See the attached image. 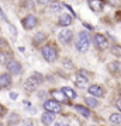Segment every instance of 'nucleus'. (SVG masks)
I'll use <instances>...</instances> for the list:
<instances>
[{
  "label": "nucleus",
  "mask_w": 121,
  "mask_h": 126,
  "mask_svg": "<svg viewBox=\"0 0 121 126\" xmlns=\"http://www.w3.org/2000/svg\"><path fill=\"white\" fill-rule=\"evenodd\" d=\"M116 107L120 109V112H121V98H118V99L116 101Z\"/></svg>",
  "instance_id": "c85d7f7f"
},
{
  "label": "nucleus",
  "mask_w": 121,
  "mask_h": 126,
  "mask_svg": "<svg viewBox=\"0 0 121 126\" xmlns=\"http://www.w3.org/2000/svg\"><path fill=\"white\" fill-rule=\"evenodd\" d=\"M61 91H62V93H65V95H66L69 99H75V98H76V93L72 90V88H69V87H63Z\"/></svg>",
  "instance_id": "6ab92c4d"
},
{
  "label": "nucleus",
  "mask_w": 121,
  "mask_h": 126,
  "mask_svg": "<svg viewBox=\"0 0 121 126\" xmlns=\"http://www.w3.org/2000/svg\"><path fill=\"white\" fill-rule=\"evenodd\" d=\"M23 126H32V121H31V119L24 121V122H23Z\"/></svg>",
  "instance_id": "bb28decb"
},
{
  "label": "nucleus",
  "mask_w": 121,
  "mask_h": 126,
  "mask_svg": "<svg viewBox=\"0 0 121 126\" xmlns=\"http://www.w3.org/2000/svg\"><path fill=\"white\" fill-rule=\"evenodd\" d=\"M72 36H73V34H72L71 30H61L59 34H58V39H59V42L68 45V44L72 41Z\"/></svg>",
  "instance_id": "0eeeda50"
},
{
  "label": "nucleus",
  "mask_w": 121,
  "mask_h": 126,
  "mask_svg": "<svg viewBox=\"0 0 121 126\" xmlns=\"http://www.w3.org/2000/svg\"><path fill=\"white\" fill-rule=\"evenodd\" d=\"M11 86V77L10 74L4 73V74H0V88H7Z\"/></svg>",
  "instance_id": "f8f14e48"
},
{
  "label": "nucleus",
  "mask_w": 121,
  "mask_h": 126,
  "mask_svg": "<svg viewBox=\"0 0 121 126\" xmlns=\"http://www.w3.org/2000/svg\"><path fill=\"white\" fill-rule=\"evenodd\" d=\"M107 3H110V4H113V6H118V4H121V0H106Z\"/></svg>",
  "instance_id": "a878e982"
},
{
  "label": "nucleus",
  "mask_w": 121,
  "mask_h": 126,
  "mask_svg": "<svg viewBox=\"0 0 121 126\" xmlns=\"http://www.w3.org/2000/svg\"><path fill=\"white\" fill-rule=\"evenodd\" d=\"M40 83H42V76L38 74V73H34L30 79L25 80V83H24V88H25L27 91H34Z\"/></svg>",
  "instance_id": "7ed1b4c3"
},
{
  "label": "nucleus",
  "mask_w": 121,
  "mask_h": 126,
  "mask_svg": "<svg viewBox=\"0 0 121 126\" xmlns=\"http://www.w3.org/2000/svg\"><path fill=\"white\" fill-rule=\"evenodd\" d=\"M107 67L110 70V73H113V74H121V62H118V60L110 62Z\"/></svg>",
  "instance_id": "9b49d317"
},
{
  "label": "nucleus",
  "mask_w": 121,
  "mask_h": 126,
  "mask_svg": "<svg viewBox=\"0 0 121 126\" xmlns=\"http://www.w3.org/2000/svg\"><path fill=\"white\" fill-rule=\"evenodd\" d=\"M38 24V20H37L35 16H27L25 18H23V27L25 28V30H32V28H35V25Z\"/></svg>",
  "instance_id": "423d86ee"
},
{
  "label": "nucleus",
  "mask_w": 121,
  "mask_h": 126,
  "mask_svg": "<svg viewBox=\"0 0 121 126\" xmlns=\"http://www.w3.org/2000/svg\"><path fill=\"white\" fill-rule=\"evenodd\" d=\"M75 84H76V87H79V88H85V87L87 86V77L83 76L82 72H79L76 74V81H75Z\"/></svg>",
  "instance_id": "9d476101"
},
{
  "label": "nucleus",
  "mask_w": 121,
  "mask_h": 126,
  "mask_svg": "<svg viewBox=\"0 0 121 126\" xmlns=\"http://www.w3.org/2000/svg\"><path fill=\"white\" fill-rule=\"evenodd\" d=\"M89 7L93 10L94 13H101L104 9V1L103 0H87Z\"/></svg>",
  "instance_id": "6e6552de"
},
{
  "label": "nucleus",
  "mask_w": 121,
  "mask_h": 126,
  "mask_svg": "<svg viewBox=\"0 0 121 126\" xmlns=\"http://www.w3.org/2000/svg\"><path fill=\"white\" fill-rule=\"evenodd\" d=\"M18 119H20V118H18L17 113H11V115H10V119H9V125L13 126L14 123H17L18 122Z\"/></svg>",
  "instance_id": "393cba45"
},
{
  "label": "nucleus",
  "mask_w": 121,
  "mask_h": 126,
  "mask_svg": "<svg viewBox=\"0 0 121 126\" xmlns=\"http://www.w3.org/2000/svg\"><path fill=\"white\" fill-rule=\"evenodd\" d=\"M0 126H1V125H0Z\"/></svg>",
  "instance_id": "72a5a7b5"
},
{
  "label": "nucleus",
  "mask_w": 121,
  "mask_h": 126,
  "mask_svg": "<svg viewBox=\"0 0 121 126\" xmlns=\"http://www.w3.org/2000/svg\"><path fill=\"white\" fill-rule=\"evenodd\" d=\"M89 93L93 95V97H103V95H104V90L100 86H97V84L90 86L89 87Z\"/></svg>",
  "instance_id": "4468645a"
},
{
  "label": "nucleus",
  "mask_w": 121,
  "mask_h": 126,
  "mask_svg": "<svg viewBox=\"0 0 121 126\" xmlns=\"http://www.w3.org/2000/svg\"><path fill=\"white\" fill-rule=\"evenodd\" d=\"M6 46H7V44H6V41L0 38V48H6Z\"/></svg>",
  "instance_id": "7c9ffc66"
},
{
  "label": "nucleus",
  "mask_w": 121,
  "mask_h": 126,
  "mask_svg": "<svg viewBox=\"0 0 121 126\" xmlns=\"http://www.w3.org/2000/svg\"><path fill=\"white\" fill-rule=\"evenodd\" d=\"M93 42H94V45H96V48H99V49H106L108 46L107 38L104 35H101V34H96L93 36Z\"/></svg>",
  "instance_id": "39448f33"
},
{
  "label": "nucleus",
  "mask_w": 121,
  "mask_h": 126,
  "mask_svg": "<svg viewBox=\"0 0 121 126\" xmlns=\"http://www.w3.org/2000/svg\"><path fill=\"white\" fill-rule=\"evenodd\" d=\"M42 123L44 125H47V126H49L52 122H54V119H55V116L52 115V112H45V113H42Z\"/></svg>",
  "instance_id": "f3484780"
},
{
  "label": "nucleus",
  "mask_w": 121,
  "mask_h": 126,
  "mask_svg": "<svg viewBox=\"0 0 121 126\" xmlns=\"http://www.w3.org/2000/svg\"><path fill=\"white\" fill-rule=\"evenodd\" d=\"M93 126H94V125H93Z\"/></svg>",
  "instance_id": "f704fd0d"
},
{
  "label": "nucleus",
  "mask_w": 121,
  "mask_h": 126,
  "mask_svg": "<svg viewBox=\"0 0 121 126\" xmlns=\"http://www.w3.org/2000/svg\"><path fill=\"white\" fill-rule=\"evenodd\" d=\"M72 20H73V16H71V14H61L58 23L61 27H68V25H71Z\"/></svg>",
  "instance_id": "ddd939ff"
},
{
  "label": "nucleus",
  "mask_w": 121,
  "mask_h": 126,
  "mask_svg": "<svg viewBox=\"0 0 121 126\" xmlns=\"http://www.w3.org/2000/svg\"><path fill=\"white\" fill-rule=\"evenodd\" d=\"M55 126H69V123L68 122H56Z\"/></svg>",
  "instance_id": "cd10ccee"
},
{
  "label": "nucleus",
  "mask_w": 121,
  "mask_h": 126,
  "mask_svg": "<svg viewBox=\"0 0 121 126\" xmlns=\"http://www.w3.org/2000/svg\"><path fill=\"white\" fill-rule=\"evenodd\" d=\"M51 95H52L55 98V101H58V102H66V99H68L65 93H62V91H59V90H54L51 93Z\"/></svg>",
  "instance_id": "dca6fc26"
},
{
  "label": "nucleus",
  "mask_w": 121,
  "mask_h": 126,
  "mask_svg": "<svg viewBox=\"0 0 121 126\" xmlns=\"http://www.w3.org/2000/svg\"><path fill=\"white\" fill-rule=\"evenodd\" d=\"M75 109H76V111L80 113V115H83L85 118H90V111H89L87 108L82 107V105H75Z\"/></svg>",
  "instance_id": "a211bd4d"
},
{
  "label": "nucleus",
  "mask_w": 121,
  "mask_h": 126,
  "mask_svg": "<svg viewBox=\"0 0 121 126\" xmlns=\"http://www.w3.org/2000/svg\"><path fill=\"white\" fill-rule=\"evenodd\" d=\"M13 60V56H11V53H10L9 50H0V62L3 63V64H7V63H10Z\"/></svg>",
  "instance_id": "2eb2a0df"
},
{
  "label": "nucleus",
  "mask_w": 121,
  "mask_h": 126,
  "mask_svg": "<svg viewBox=\"0 0 121 126\" xmlns=\"http://www.w3.org/2000/svg\"><path fill=\"white\" fill-rule=\"evenodd\" d=\"M111 53L114 55V56H117V58H120L121 56V46L120 45H114L111 48Z\"/></svg>",
  "instance_id": "b1692460"
},
{
  "label": "nucleus",
  "mask_w": 121,
  "mask_h": 126,
  "mask_svg": "<svg viewBox=\"0 0 121 126\" xmlns=\"http://www.w3.org/2000/svg\"><path fill=\"white\" fill-rule=\"evenodd\" d=\"M41 53H42V58L49 63L55 62L58 59V50L55 49V46H52V45H45L41 49Z\"/></svg>",
  "instance_id": "f03ea898"
},
{
  "label": "nucleus",
  "mask_w": 121,
  "mask_h": 126,
  "mask_svg": "<svg viewBox=\"0 0 121 126\" xmlns=\"http://www.w3.org/2000/svg\"><path fill=\"white\" fill-rule=\"evenodd\" d=\"M89 45H90L89 34L85 32V31H80L79 32V36H77V39H76V49H77V52H80V53L87 52Z\"/></svg>",
  "instance_id": "f257e3e1"
},
{
  "label": "nucleus",
  "mask_w": 121,
  "mask_h": 126,
  "mask_svg": "<svg viewBox=\"0 0 121 126\" xmlns=\"http://www.w3.org/2000/svg\"><path fill=\"white\" fill-rule=\"evenodd\" d=\"M6 66H7L9 73H11V74H20V73H21V64H20V62H17V60H11V62L7 63Z\"/></svg>",
  "instance_id": "1a4fd4ad"
},
{
  "label": "nucleus",
  "mask_w": 121,
  "mask_h": 126,
  "mask_svg": "<svg viewBox=\"0 0 121 126\" xmlns=\"http://www.w3.org/2000/svg\"><path fill=\"white\" fill-rule=\"evenodd\" d=\"M110 122L118 123V125H120L121 123V115L120 113H111V115H110Z\"/></svg>",
  "instance_id": "412c9836"
},
{
  "label": "nucleus",
  "mask_w": 121,
  "mask_h": 126,
  "mask_svg": "<svg viewBox=\"0 0 121 126\" xmlns=\"http://www.w3.org/2000/svg\"><path fill=\"white\" fill-rule=\"evenodd\" d=\"M45 38H47V36H45V34H42V32H38V34L34 36V41H32V42H34V45H40L42 41H45Z\"/></svg>",
  "instance_id": "aec40b11"
},
{
  "label": "nucleus",
  "mask_w": 121,
  "mask_h": 126,
  "mask_svg": "<svg viewBox=\"0 0 121 126\" xmlns=\"http://www.w3.org/2000/svg\"><path fill=\"white\" fill-rule=\"evenodd\" d=\"M86 104H87L89 107H92V108H96V107L99 105L97 99H94L93 97H87V98H86Z\"/></svg>",
  "instance_id": "4be33fe9"
},
{
  "label": "nucleus",
  "mask_w": 121,
  "mask_h": 126,
  "mask_svg": "<svg viewBox=\"0 0 121 126\" xmlns=\"http://www.w3.org/2000/svg\"><path fill=\"white\" fill-rule=\"evenodd\" d=\"M3 111H4V108H3V107H1V105H0V116H1V115H3Z\"/></svg>",
  "instance_id": "473e14b6"
},
{
  "label": "nucleus",
  "mask_w": 121,
  "mask_h": 126,
  "mask_svg": "<svg viewBox=\"0 0 121 126\" xmlns=\"http://www.w3.org/2000/svg\"><path fill=\"white\" fill-rule=\"evenodd\" d=\"M62 9H63V6L61 4V3H58V1H55L54 4H52V7H51V11H52V13H61Z\"/></svg>",
  "instance_id": "5701e85b"
},
{
  "label": "nucleus",
  "mask_w": 121,
  "mask_h": 126,
  "mask_svg": "<svg viewBox=\"0 0 121 126\" xmlns=\"http://www.w3.org/2000/svg\"><path fill=\"white\" fill-rule=\"evenodd\" d=\"M44 108L47 112H52V113H59L61 112V105L58 101L51 99V101H45L44 102Z\"/></svg>",
  "instance_id": "20e7f679"
},
{
  "label": "nucleus",
  "mask_w": 121,
  "mask_h": 126,
  "mask_svg": "<svg viewBox=\"0 0 121 126\" xmlns=\"http://www.w3.org/2000/svg\"><path fill=\"white\" fill-rule=\"evenodd\" d=\"M17 97H18L17 93H10V98H11V99H16Z\"/></svg>",
  "instance_id": "2f4dec72"
},
{
  "label": "nucleus",
  "mask_w": 121,
  "mask_h": 126,
  "mask_svg": "<svg viewBox=\"0 0 121 126\" xmlns=\"http://www.w3.org/2000/svg\"><path fill=\"white\" fill-rule=\"evenodd\" d=\"M37 3H38V4H48L49 0H37Z\"/></svg>",
  "instance_id": "c756f323"
}]
</instances>
